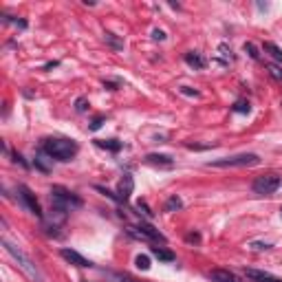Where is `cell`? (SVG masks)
<instances>
[{"instance_id":"obj_1","label":"cell","mask_w":282,"mask_h":282,"mask_svg":"<svg viewBox=\"0 0 282 282\" xmlns=\"http://www.w3.org/2000/svg\"><path fill=\"white\" fill-rule=\"evenodd\" d=\"M42 150L51 159L69 161V159H73L77 154V143L73 139H64V137H51V139H44Z\"/></svg>"},{"instance_id":"obj_2","label":"cell","mask_w":282,"mask_h":282,"mask_svg":"<svg viewBox=\"0 0 282 282\" xmlns=\"http://www.w3.org/2000/svg\"><path fill=\"white\" fill-rule=\"evenodd\" d=\"M260 157L253 152L247 154H234V157H223V159H214L207 163V168H249V165H258Z\"/></svg>"},{"instance_id":"obj_3","label":"cell","mask_w":282,"mask_h":282,"mask_svg":"<svg viewBox=\"0 0 282 282\" xmlns=\"http://www.w3.org/2000/svg\"><path fill=\"white\" fill-rule=\"evenodd\" d=\"M3 247L5 249H7L11 256L16 258V260H18V264H20V269L22 271H25L27 275H29V278H33V280H38V282H44V278H42V273H40V269L36 267V264H33V260L29 256H27V253H22L18 247L16 245H11L9 240H3Z\"/></svg>"},{"instance_id":"obj_4","label":"cell","mask_w":282,"mask_h":282,"mask_svg":"<svg viewBox=\"0 0 282 282\" xmlns=\"http://www.w3.org/2000/svg\"><path fill=\"white\" fill-rule=\"evenodd\" d=\"M51 198H53V205L60 209H69V207H82V198L75 196L73 192H69L62 185H53L51 187Z\"/></svg>"},{"instance_id":"obj_5","label":"cell","mask_w":282,"mask_h":282,"mask_svg":"<svg viewBox=\"0 0 282 282\" xmlns=\"http://www.w3.org/2000/svg\"><path fill=\"white\" fill-rule=\"evenodd\" d=\"M280 176L278 174H262V176H258L256 181H253V192L256 194H273L275 190L280 187Z\"/></svg>"},{"instance_id":"obj_6","label":"cell","mask_w":282,"mask_h":282,"mask_svg":"<svg viewBox=\"0 0 282 282\" xmlns=\"http://www.w3.org/2000/svg\"><path fill=\"white\" fill-rule=\"evenodd\" d=\"M128 234H130V236H135V238H141V240L165 242V236L161 234V231L154 229L152 225H146V223H141L139 227H128Z\"/></svg>"},{"instance_id":"obj_7","label":"cell","mask_w":282,"mask_h":282,"mask_svg":"<svg viewBox=\"0 0 282 282\" xmlns=\"http://www.w3.org/2000/svg\"><path fill=\"white\" fill-rule=\"evenodd\" d=\"M18 196L22 198V203L27 205V209H29L31 214H36V216H40L42 218V209H40V203H38V198L36 194L29 190L27 185H18Z\"/></svg>"},{"instance_id":"obj_8","label":"cell","mask_w":282,"mask_h":282,"mask_svg":"<svg viewBox=\"0 0 282 282\" xmlns=\"http://www.w3.org/2000/svg\"><path fill=\"white\" fill-rule=\"evenodd\" d=\"M132 190H135V179H132V174H124L119 181V185H117V198L126 203L130 198Z\"/></svg>"},{"instance_id":"obj_9","label":"cell","mask_w":282,"mask_h":282,"mask_svg":"<svg viewBox=\"0 0 282 282\" xmlns=\"http://www.w3.org/2000/svg\"><path fill=\"white\" fill-rule=\"evenodd\" d=\"M60 256H62L66 262L75 264V267H93V262L88 260V258H84L82 253H77L73 249H62V251H60Z\"/></svg>"},{"instance_id":"obj_10","label":"cell","mask_w":282,"mask_h":282,"mask_svg":"<svg viewBox=\"0 0 282 282\" xmlns=\"http://www.w3.org/2000/svg\"><path fill=\"white\" fill-rule=\"evenodd\" d=\"M209 278H212V282H240L238 275H234L231 271H227V269H214V271L209 273Z\"/></svg>"},{"instance_id":"obj_11","label":"cell","mask_w":282,"mask_h":282,"mask_svg":"<svg viewBox=\"0 0 282 282\" xmlns=\"http://www.w3.org/2000/svg\"><path fill=\"white\" fill-rule=\"evenodd\" d=\"M247 278H251L253 282H282L280 278H273L271 273L267 271H258V269H247Z\"/></svg>"},{"instance_id":"obj_12","label":"cell","mask_w":282,"mask_h":282,"mask_svg":"<svg viewBox=\"0 0 282 282\" xmlns=\"http://www.w3.org/2000/svg\"><path fill=\"white\" fill-rule=\"evenodd\" d=\"M152 256L159 258V260H163V262H174V260H176L174 253L168 251V249H163V247H154V249H152Z\"/></svg>"},{"instance_id":"obj_13","label":"cell","mask_w":282,"mask_h":282,"mask_svg":"<svg viewBox=\"0 0 282 282\" xmlns=\"http://www.w3.org/2000/svg\"><path fill=\"white\" fill-rule=\"evenodd\" d=\"M97 146L104 148V150H110V152H119L121 150V141H117V139H99Z\"/></svg>"},{"instance_id":"obj_14","label":"cell","mask_w":282,"mask_h":282,"mask_svg":"<svg viewBox=\"0 0 282 282\" xmlns=\"http://www.w3.org/2000/svg\"><path fill=\"white\" fill-rule=\"evenodd\" d=\"M185 62L190 66H194V69H203V66H205V60H203L198 53H194V51L185 53Z\"/></svg>"},{"instance_id":"obj_15","label":"cell","mask_w":282,"mask_h":282,"mask_svg":"<svg viewBox=\"0 0 282 282\" xmlns=\"http://www.w3.org/2000/svg\"><path fill=\"white\" fill-rule=\"evenodd\" d=\"M264 51L271 55L275 62H282V49L278 47V44H273V42H264Z\"/></svg>"},{"instance_id":"obj_16","label":"cell","mask_w":282,"mask_h":282,"mask_svg":"<svg viewBox=\"0 0 282 282\" xmlns=\"http://www.w3.org/2000/svg\"><path fill=\"white\" fill-rule=\"evenodd\" d=\"M148 163H161V165H172V157L168 154H148L146 157Z\"/></svg>"},{"instance_id":"obj_17","label":"cell","mask_w":282,"mask_h":282,"mask_svg":"<svg viewBox=\"0 0 282 282\" xmlns=\"http://www.w3.org/2000/svg\"><path fill=\"white\" fill-rule=\"evenodd\" d=\"M135 264H137V269H141V271H148V269H150V258H148L146 253H141V256L135 258Z\"/></svg>"},{"instance_id":"obj_18","label":"cell","mask_w":282,"mask_h":282,"mask_svg":"<svg viewBox=\"0 0 282 282\" xmlns=\"http://www.w3.org/2000/svg\"><path fill=\"white\" fill-rule=\"evenodd\" d=\"M251 110V106H249V102L247 99H238V102L234 104V113H240V115H247Z\"/></svg>"},{"instance_id":"obj_19","label":"cell","mask_w":282,"mask_h":282,"mask_svg":"<svg viewBox=\"0 0 282 282\" xmlns=\"http://www.w3.org/2000/svg\"><path fill=\"white\" fill-rule=\"evenodd\" d=\"M181 207H183V203H181L179 196L168 198V203H165V212H174V209H181Z\"/></svg>"},{"instance_id":"obj_20","label":"cell","mask_w":282,"mask_h":282,"mask_svg":"<svg viewBox=\"0 0 282 282\" xmlns=\"http://www.w3.org/2000/svg\"><path fill=\"white\" fill-rule=\"evenodd\" d=\"M267 71H269V75H271L273 80H282V69L278 64H267Z\"/></svg>"},{"instance_id":"obj_21","label":"cell","mask_w":282,"mask_h":282,"mask_svg":"<svg viewBox=\"0 0 282 282\" xmlns=\"http://www.w3.org/2000/svg\"><path fill=\"white\" fill-rule=\"evenodd\" d=\"M86 108H88V102H86V99H84V97H77V99H75V110H77V113H84Z\"/></svg>"},{"instance_id":"obj_22","label":"cell","mask_w":282,"mask_h":282,"mask_svg":"<svg viewBox=\"0 0 282 282\" xmlns=\"http://www.w3.org/2000/svg\"><path fill=\"white\" fill-rule=\"evenodd\" d=\"M245 51L249 53V58H251V60H258V55H260V53H258V49L253 47L251 42H247V44H245Z\"/></svg>"},{"instance_id":"obj_23","label":"cell","mask_w":282,"mask_h":282,"mask_svg":"<svg viewBox=\"0 0 282 282\" xmlns=\"http://www.w3.org/2000/svg\"><path fill=\"white\" fill-rule=\"evenodd\" d=\"M104 121H106V117H104V115H97V117L93 119V124H91V130H99Z\"/></svg>"},{"instance_id":"obj_24","label":"cell","mask_w":282,"mask_h":282,"mask_svg":"<svg viewBox=\"0 0 282 282\" xmlns=\"http://www.w3.org/2000/svg\"><path fill=\"white\" fill-rule=\"evenodd\" d=\"M106 40H108L110 44H113V47H115V49H121V47H124V42H119V40H115V36H113V33H106Z\"/></svg>"},{"instance_id":"obj_25","label":"cell","mask_w":282,"mask_h":282,"mask_svg":"<svg viewBox=\"0 0 282 282\" xmlns=\"http://www.w3.org/2000/svg\"><path fill=\"white\" fill-rule=\"evenodd\" d=\"M137 207H139V209H143V214H146L148 218H152V212H150V209H148V205H146V203H143V201H139V203H137Z\"/></svg>"},{"instance_id":"obj_26","label":"cell","mask_w":282,"mask_h":282,"mask_svg":"<svg viewBox=\"0 0 282 282\" xmlns=\"http://www.w3.org/2000/svg\"><path fill=\"white\" fill-rule=\"evenodd\" d=\"M198 240H201L198 234H187V242H198Z\"/></svg>"},{"instance_id":"obj_27","label":"cell","mask_w":282,"mask_h":282,"mask_svg":"<svg viewBox=\"0 0 282 282\" xmlns=\"http://www.w3.org/2000/svg\"><path fill=\"white\" fill-rule=\"evenodd\" d=\"M119 282H139V280H135V278H130V275H121Z\"/></svg>"},{"instance_id":"obj_28","label":"cell","mask_w":282,"mask_h":282,"mask_svg":"<svg viewBox=\"0 0 282 282\" xmlns=\"http://www.w3.org/2000/svg\"><path fill=\"white\" fill-rule=\"evenodd\" d=\"M14 159H16V161H18V163H22V165H25V168H27V163H25V159H22V157H20V154H18V152H14Z\"/></svg>"},{"instance_id":"obj_29","label":"cell","mask_w":282,"mask_h":282,"mask_svg":"<svg viewBox=\"0 0 282 282\" xmlns=\"http://www.w3.org/2000/svg\"><path fill=\"white\" fill-rule=\"evenodd\" d=\"M154 38H157V40H163V38H165V33L157 29V31H154Z\"/></svg>"},{"instance_id":"obj_30","label":"cell","mask_w":282,"mask_h":282,"mask_svg":"<svg viewBox=\"0 0 282 282\" xmlns=\"http://www.w3.org/2000/svg\"><path fill=\"white\" fill-rule=\"evenodd\" d=\"M280 212H282V209H280Z\"/></svg>"}]
</instances>
